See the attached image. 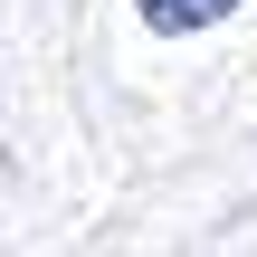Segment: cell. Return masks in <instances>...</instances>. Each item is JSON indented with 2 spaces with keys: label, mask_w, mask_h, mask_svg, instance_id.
I'll return each mask as SVG.
<instances>
[{
  "label": "cell",
  "mask_w": 257,
  "mask_h": 257,
  "mask_svg": "<svg viewBox=\"0 0 257 257\" xmlns=\"http://www.w3.org/2000/svg\"><path fill=\"white\" fill-rule=\"evenodd\" d=\"M238 0H143V29H162V38H200V29H219Z\"/></svg>",
  "instance_id": "1"
}]
</instances>
